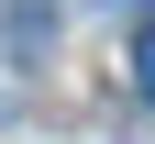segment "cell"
I'll return each mask as SVG.
<instances>
[{
	"label": "cell",
	"mask_w": 155,
	"mask_h": 144,
	"mask_svg": "<svg viewBox=\"0 0 155 144\" xmlns=\"http://www.w3.org/2000/svg\"><path fill=\"white\" fill-rule=\"evenodd\" d=\"M133 89L155 100V0H144V22H133Z\"/></svg>",
	"instance_id": "obj_1"
}]
</instances>
